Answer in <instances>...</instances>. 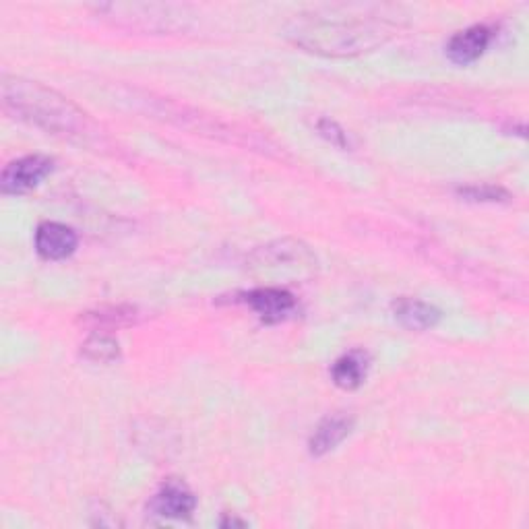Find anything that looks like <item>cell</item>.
Instances as JSON below:
<instances>
[{
  "instance_id": "1",
  "label": "cell",
  "mask_w": 529,
  "mask_h": 529,
  "mask_svg": "<svg viewBox=\"0 0 529 529\" xmlns=\"http://www.w3.org/2000/svg\"><path fill=\"white\" fill-rule=\"evenodd\" d=\"M346 19H329L313 15L296 21L290 29L294 44L325 56H356L383 46L397 25L379 15H344Z\"/></svg>"
},
{
  "instance_id": "2",
  "label": "cell",
  "mask_w": 529,
  "mask_h": 529,
  "mask_svg": "<svg viewBox=\"0 0 529 529\" xmlns=\"http://www.w3.org/2000/svg\"><path fill=\"white\" fill-rule=\"evenodd\" d=\"M3 104L19 118L36 127L65 137H83L87 133V116L65 96L44 87L38 81L21 77H3Z\"/></svg>"
},
{
  "instance_id": "3",
  "label": "cell",
  "mask_w": 529,
  "mask_h": 529,
  "mask_svg": "<svg viewBox=\"0 0 529 529\" xmlns=\"http://www.w3.org/2000/svg\"><path fill=\"white\" fill-rule=\"evenodd\" d=\"M54 162L46 155H25L11 162L3 170V178H0V186H3L5 195H23L36 186L52 172Z\"/></svg>"
},
{
  "instance_id": "4",
  "label": "cell",
  "mask_w": 529,
  "mask_h": 529,
  "mask_svg": "<svg viewBox=\"0 0 529 529\" xmlns=\"http://www.w3.org/2000/svg\"><path fill=\"white\" fill-rule=\"evenodd\" d=\"M77 242V234L65 224L44 222L36 230V248L40 257L48 261H62L71 257L75 253Z\"/></svg>"
},
{
  "instance_id": "5",
  "label": "cell",
  "mask_w": 529,
  "mask_h": 529,
  "mask_svg": "<svg viewBox=\"0 0 529 529\" xmlns=\"http://www.w3.org/2000/svg\"><path fill=\"white\" fill-rule=\"evenodd\" d=\"M195 507H197V501H195L193 492L178 480L166 482L151 501V511L166 519L191 517Z\"/></svg>"
},
{
  "instance_id": "6",
  "label": "cell",
  "mask_w": 529,
  "mask_h": 529,
  "mask_svg": "<svg viewBox=\"0 0 529 529\" xmlns=\"http://www.w3.org/2000/svg\"><path fill=\"white\" fill-rule=\"evenodd\" d=\"M492 40V29L488 25H472L468 29L459 31L447 44V56L455 65H472L478 60Z\"/></svg>"
},
{
  "instance_id": "7",
  "label": "cell",
  "mask_w": 529,
  "mask_h": 529,
  "mask_svg": "<svg viewBox=\"0 0 529 529\" xmlns=\"http://www.w3.org/2000/svg\"><path fill=\"white\" fill-rule=\"evenodd\" d=\"M246 304L265 321L275 323L286 319L296 308V298L284 288H259L246 294Z\"/></svg>"
},
{
  "instance_id": "8",
  "label": "cell",
  "mask_w": 529,
  "mask_h": 529,
  "mask_svg": "<svg viewBox=\"0 0 529 529\" xmlns=\"http://www.w3.org/2000/svg\"><path fill=\"white\" fill-rule=\"evenodd\" d=\"M354 428V418L346 416V414H331L327 416L317 430L313 432V437H310L308 443V451L310 455L321 457L329 451H333L341 441H344L348 434Z\"/></svg>"
},
{
  "instance_id": "9",
  "label": "cell",
  "mask_w": 529,
  "mask_h": 529,
  "mask_svg": "<svg viewBox=\"0 0 529 529\" xmlns=\"http://www.w3.org/2000/svg\"><path fill=\"white\" fill-rule=\"evenodd\" d=\"M393 315L395 319L408 329L414 331H426L437 327L441 321V310L428 302L416 300V298H397L393 302Z\"/></svg>"
},
{
  "instance_id": "10",
  "label": "cell",
  "mask_w": 529,
  "mask_h": 529,
  "mask_svg": "<svg viewBox=\"0 0 529 529\" xmlns=\"http://www.w3.org/2000/svg\"><path fill=\"white\" fill-rule=\"evenodd\" d=\"M366 370H368V364H366V358L364 354L360 352H350L346 356H341L333 368H331V377H333V383L341 389L346 391H352V389H358L364 379H366Z\"/></svg>"
},
{
  "instance_id": "11",
  "label": "cell",
  "mask_w": 529,
  "mask_h": 529,
  "mask_svg": "<svg viewBox=\"0 0 529 529\" xmlns=\"http://www.w3.org/2000/svg\"><path fill=\"white\" fill-rule=\"evenodd\" d=\"M81 354L93 362H114L120 356V346L112 335L93 333L85 339Z\"/></svg>"
},
{
  "instance_id": "12",
  "label": "cell",
  "mask_w": 529,
  "mask_h": 529,
  "mask_svg": "<svg viewBox=\"0 0 529 529\" xmlns=\"http://www.w3.org/2000/svg\"><path fill=\"white\" fill-rule=\"evenodd\" d=\"M87 319L93 323V327H122L131 325L137 321V308L135 306H108L100 308L98 313H87Z\"/></svg>"
},
{
  "instance_id": "13",
  "label": "cell",
  "mask_w": 529,
  "mask_h": 529,
  "mask_svg": "<svg viewBox=\"0 0 529 529\" xmlns=\"http://www.w3.org/2000/svg\"><path fill=\"white\" fill-rule=\"evenodd\" d=\"M461 197H465L468 201H488V203H496V201H507L509 193L499 189V186H492V184H482V186H463V189L457 191Z\"/></svg>"
},
{
  "instance_id": "14",
  "label": "cell",
  "mask_w": 529,
  "mask_h": 529,
  "mask_svg": "<svg viewBox=\"0 0 529 529\" xmlns=\"http://www.w3.org/2000/svg\"><path fill=\"white\" fill-rule=\"evenodd\" d=\"M319 131H321L329 141H333L335 145H341V147L346 145V135H344V131H341L333 120H327V118L321 120V122H319Z\"/></svg>"
}]
</instances>
